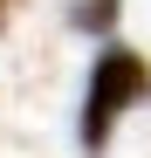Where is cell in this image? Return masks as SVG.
Wrapping results in <instances>:
<instances>
[{
  "label": "cell",
  "mask_w": 151,
  "mask_h": 158,
  "mask_svg": "<svg viewBox=\"0 0 151 158\" xmlns=\"http://www.w3.org/2000/svg\"><path fill=\"white\" fill-rule=\"evenodd\" d=\"M151 96V62L137 55V48H103L89 69V89H83V117H76V144H83L89 158H103L110 138H117V117L137 110V103Z\"/></svg>",
  "instance_id": "cell-1"
},
{
  "label": "cell",
  "mask_w": 151,
  "mask_h": 158,
  "mask_svg": "<svg viewBox=\"0 0 151 158\" xmlns=\"http://www.w3.org/2000/svg\"><path fill=\"white\" fill-rule=\"evenodd\" d=\"M117 7L124 0H76V28L83 35H110L117 28Z\"/></svg>",
  "instance_id": "cell-2"
},
{
  "label": "cell",
  "mask_w": 151,
  "mask_h": 158,
  "mask_svg": "<svg viewBox=\"0 0 151 158\" xmlns=\"http://www.w3.org/2000/svg\"><path fill=\"white\" fill-rule=\"evenodd\" d=\"M14 7H21V0H0V21H7V14H14Z\"/></svg>",
  "instance_id": "cell-3"
}]
</instances>
